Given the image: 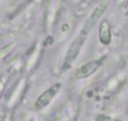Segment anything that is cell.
<instances>
[{"instance_id": "1", "label": "cell", "mask_w": 128, "mask_h": 121, "mask_svg": "<svg viewBox=\"0 0 128 121\" xmlns=\"http://www.w3.org/2000/svg\"><path fill=\"white\" fill-rule=\"evenodd\" d=\"M87 39V35L79 33V35L72 42V44L69 45L68 50H67V54L64 57V62H63V71H66L68 68L72 67V65L74 63V60L77 59V57L79 55L80 50H82V47L84 44Z\"/></svg>"}, {"instance_id": "2", "label": "cell", "mask_w": 128, "mask_h": 121, "mask_svg": "<svg viewBox=\"0 0 128 121\" xmlns=\"http://www.w3.org/2000/svg\"><path fill=\"white\" fill-rule=\"evenodd\" d=\"M106 10H107V4L106 3H100L99 5H97L96 8H94V10L92 12V14L88 17V19L86 20V23H84V25H83V28H82V34H84V35H88L92 30H93V28L98 24V22H99V19L103 17V14L106 13Z\"/></svg>"}, {"instance_id": "3", "label": "cell", "mask_w": 128, "mask_h": 121, "mask_svg": "<svg viewBox=\"0 0 128 121\" xmlns=\"http://www.w3.org/2000/svg\"><path fill=\"white\" fill-rule=\"evenodd\" d=\"M103 60H104V57L102 58H98V59H93V60H89V62L84 63L82 67H79L74 75V77L77 80H82V78H86V77H89L92 76L93 73H96L103 65Z\"/></svg>"}, {"instance_id": "4", "label": "cell", "mask_w": 128, "mask_h": 121, "mask_svg": "<svg viewBox=\"0 0 128 121\" xmlns=\"http://www.w3.org/2000/svg\"><path fill=\"white\" fill-rule=\"evenodd\" d=\"M60 87H62L60 83H55V85H53L52 87H49L46 91H44V92L36 98V101H35V103H34V108H35V110H43L44 107H46V106L52 102V100L56 96V93L59 92Z\"/></svg>"}, {"instance_id": "5", "label": "cell", "mask_w": 128, "mask_h": 121, "mask_svg": "<svg viewBox=\"0 0 128 121\" xmlns=\"http://www.w3.org/2000/svg\"><path fill=\"white\" fill-rule=\"evenodd\" d=\"M98 38H99V42H100L103 45L110 44L112 32H110V24H109L107 20H102V23H100V25H99Z\"/></svg>"}, {"instance_id": "6", "label": "cell", "mask_w": 128, "mask_h": 121, "mask_svg": "<svg viewBox=\"0 0 128 121\" xmlns=\"http://www.w3.org/2000/svg\"><path fill=\"white\" fill-rule=\"evenodd\" d=\"M14 47H15V44L10 43V44H8V45H5V47H3L2 49H0V63H2L3 60L10 54V52L14 49Z\"/></svg>"}, {"instance_id": "7", "label": "cell", "mask_w": 128, "mask_h": 121, "mask_svg": "<svg viewBox=\"0 0 128 121\" xmlns=\"http://www.w3.org/2000/svg\"><path fill=\"white\" fill-rule=\"evenodd\" d=\"M96 121H122V120H117V118H113L107 115H98L96 117Z\"/></svg>"}, {"instance_id": "8", "label": "cell", "mask_w": 128, "mask_h": 121, "mask_svg": "<svg viewBox=\"0 0 128 121\" xmlns=\"http://www.w3.org/2000/svg\"><path fill=\"white\" fill-rule=\"evenodd\" d=\"M4 90H5V80L2 78V80H0V97H2Z\"/></svg>"}]
</instances>
